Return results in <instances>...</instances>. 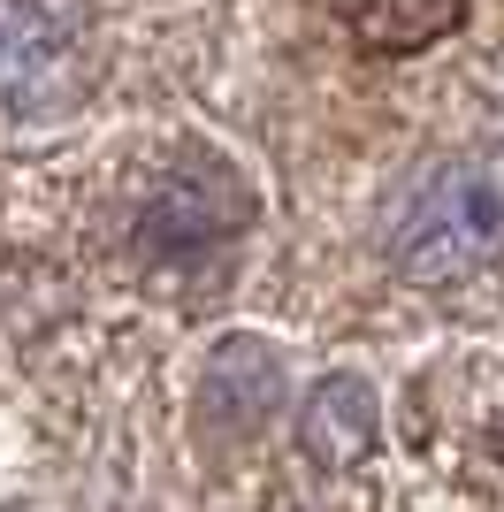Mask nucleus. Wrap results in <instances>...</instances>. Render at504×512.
I'll list each match as a JSON object with an SVG mask.
<instances>
[{
	"instance_id": "nucleus-1",
	"label": "nucleus",
	"mask_w": 504,
	"mask_h": 512,
	"mask_svg": "<svg viewBox=\"0 0 504 512\" xmlns=\"http://www.w3.org/2000/svg\"><path fill=\"white\" fill-rule=\"evenodd\" d=\"M375 245L405 283H459L504 253V153H443L390 184Z\"/></svg>"
},
{
	"instance_id": "nucleus-2",
	"label": "nucleus",
	"mask_w": 504,
	"mask_h": 512,
	"mask_svg": "<svg viewBox=\"0 0 504 512\" xmlns=\"http://www.w3.org/2000/svg\"><path fill=\"white\" fill-rule=\"evenodd\" d=\"M245 222H252L245 176L207 161V153H191V161L161 169L146 192H138V207H130V245L146 260H191V253L230 245Z\"/></svg>"
},
{
	"instance_id": "nucleus-3",
	"label": "nucleus",
	"mask_w": 504,
	"mask_h": 512,
	"mask_svg": "<svg viewBox=\"0 0 504 512\" xmlns=\"http://www.w3.org/2000/svg\"><path fill=\"white\" fill-rule=\"evenodd\" d=\"M8 107L31 123L39 107H62L84 85V39L92 16L84 0H8Z\"/></svg>"
},
{
	"instance_id": "nucleus-4",
	"label": "nucleus",
	"mask_w": 504,
	"mask_h": 512,
	"mask_svg": "<svg viewBox=\"0 0 504 512\" xmlns=\"http://www.w3.org/2000/svg\"><path fill=\"white\" fill-rule=\"evenodd\" d=\"M291 398V375H283V352L260 337H230L214 344L207 360V383H199V428L207 436H222V444H245V436H260V428L275 421V406Z\"/></svg>"
},
{
	"instance_id": "nucleus-5",
	"label": "nucleus",
	"mask_w": 504,
	"mask_h": 512,
	"mask_svg": "<svg viewBox=\"0 0 504 512\" xmlns=\"http://www.w3.org/2000/svg\"><path fill=\"white\" fill-rule=\"evenodd\" d=\"M375 421L382 406L367 375H321L306 390V406H298V444H306L314 467H359L367 444H375Z\"/></svg>"
},
{
	"instance_id": "nucleus-6",
	"label": "nucleus",
	"mask_w": 504,
	"mask_h": 512,
	"mask_svg": "<svg viewBox=\"0 0 504 512\" xmlns=\"http://www.w3.org/2000/svg\"><path fill=\"white\" fill-rule=\"evenodd\" d=\"M329 8L344 16V31H359L367 46H390V54L443 39L466 16V0H329Z\"/></svg>"
}]
</instances>
